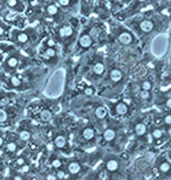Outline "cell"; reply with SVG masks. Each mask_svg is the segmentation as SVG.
<instances>
[{
  "label": "cell",
  "mask_w": 171,
  "mask_h": 180,
  "mask_svg": "<svg viewBox=\"0 0 171 180\" xmlns=\"http://www.w3.org/2000/svg\"><path fill=\"white\" fill-rule=\"evenodd\" d=\"M157 169L163 175H171V164L163 157L157 159Z\"/></svg>",
  "instance_id": "cell-1"
},
{
  "label": "cell",
  "mask_w": 171,
  "mask_h": 180,
  "mask_svg": "<svg viewBox=\"0 0 171 180\" xmlns=\"http://www.w3.org/2000/svg\"><path fill=\"white\" fill-rule=\"evenodd\" d=\"M120 169V160L116 158H110L106 162V170L110 173L117 172Z\"/></svg>",
  "instance_id": "cell-2"
},
{
  "label": "cell",
  "mask_w": 171,
  "mask_h": 180,
  "mask_svg": "<svg viewBox=\"0 0 171 180\" xmlns=\"http://www.w3.org/2000/svg\"><path fill=\"white\" fill-rule=\"evenodd\" d=\"M118 41L122 43V45H130V43H133V41H134V37H133V35L129 33V32H127V31H124V32H121L120 34H118Z\"/></svg>",
  "instance_id": "cell-3"
},
{
  "label": "cell",
  "mask_w": 171,
  "mask_h": 180,
  "mask_svg": "<svg viewBox=\"0 0 171 180\" xmlns=\"http://www.w3.org/2000/svg\"><path fill=\"white\" fill-rule=\"evenodd\" d=\"M91 43H93V37L88 33L82 34L81 37L79 39V45H80L81 48H89Z\"/></svg>",
  "instance_id": "cell-4"
},
{
  "label": "cell",
  "mask_w": 171,
  "mask_h": 180,
  "mask_svg": "<svg viewBox=\"0 0 171 180\" xmlns=\"http://www.w3.org/2000/svg\"><path fill=\"white\" fill-rule=\"evenodd\" d=\"M81 170H82L81 165H80V162H71L67 165V172H68L69 174H72V175L79 174V173L81 172Z\"/></svg>",
  "instance_id": "cell-5"
},
{
  "label": "cell",
  "mask_w": 171,
  "mask_h": 180,
  "mask_svg": "<svg viewBox=\"0 0 171 180\" xmlns=\"http://www.w3.org/2000/svg\"><path fill=\"white\" fill-rule=\"evenodd\" d=\"M109 79H110V81L114 82V83H118V82L122 81V79H123V72H121L118 68H114L110 72Z\"/></svg>",
  "instance_id": "cell-6"
},
{
  "label": "cell",
  "mask_w": 171,
  "mask_h": 180,
  "mask_svg": "<svg viewBox=\"0 0 171 180\" xmlns=\"http://www.w3.org/2000/svg\"><path fill=\"white\" fill-rule=\"evenodd\" d=\"M14 39L18 42L19 45H25L29 41V35L26 32H17L14 34Z\"/></svg>",
  "instance_id": "cell-7"
},
{
  "label": "cell",
  "mask_w": 171,
  "mask_h": 180,
  "mask_svg": "<svg viewBox=\"0 0 171 180\" xmlns=\"http://www.w3.org/2000/svg\"><path fill=\"white\" fill-rule=\"evenodd\" d=\"M115 112L120 116H126L127 114L129 112V108L127 105V103L124 102H118L115 105Z\"/></svg>",
  "instance_id": "cell-8"
},
{
  "label": "cell",
  "mask_w": 171,
  "mask_h": 180,
  "mask_svg": "<svg viewBox=\"0 0 171 180\" xmlns=\"http://www.w3.org/2000/svg\"><path fill=\"white\" fill-rule=\"evenodd\" d=\"M53 144L55 145L56 149L63 150V149L66 147V145H67V139H66V137H64L63 135H58L56 137H55L54 143H53Z\"/></svg>",
  "instance_id": "cell-9"
},
{
  "label": "cell",
  "mask_w": 171,
  "mask_h": 180,
  "mask_svg": "<svg viewBox=\"0 0 171 180\" xmlns=\"http://www.w3.org/2000/svg\"><path fill=\"white\" fill-rule=\"evenodd\" d=\"M6 67H7V69H14V68H17L19 64V59L17 55H9L8 57H7V60H6Z\"/></svg>",
  "instance_id": "cell-10"
},
{
  "label": "cell",
  "mask_w": 171,
  "mask_h": 180,
  "mask_svg": "<svg viewBox=\"0 0 171 180\" xmlns=\"http://www.w3.org/2000/svg\"><path fill=\"white\" fill-rule=\"evenodd\" d=\"M115 137H116V131H115V129H113V127H107V129L103 131V139H104L106 142H111V140H114Z\"/></svg>",
  "instance_id": "cell-11"
},
{
  "label": "cell",
  "mask_w": 171,
  "mask_h": 180,
  "mask_svg": "<svg viewBox=\"0 0 171 180\" xmlns=\"http://www.w3.org/2000/svg\"><path fill=\"white\" fill-rule=\"evenodd\" d=\"M73 33H74V31L68 25H63L62 27L59 29V35L61 36V37H63V39H67V37L72 36Z\"/></svg>",
  "instance_id": "cell-12"
},
{
  "label": "cell",
  "mask_w": 171,
  "mask_h": 180,
  "mask_svg": "<svg viewBox=\"0 0 171 180\" xmlns=\"http://www.w3.org/2000/svg\"><path fill=\"white\" fill-rule=\"evenodd\" d=\"M140 28L144 33H149L153 29V22L151 20H143L140 24Z\"/></svg>",
  "instance_id": "cell-13"
},
{
  "label": "cell",
  "mask_w": 171,
  "mask_h": 180,
  "mask_svg": "<svg viewBox=\"0 0 171 180\" xmlns=\"http://www.w3.org/2000/svg\"><path fill=\"white\" fill-rule=\"evenodd\" d=\"M93 72L94 74L96 75V76H102L104 72H106V66H104V63L99 61V62H96L94 64V67H93Z\"/></svg>",
  "instance_id": "cell-14"
},
{
  "label": "cell",
  "mask_w": 171,
  "mask_h": 180,
  "mask_svg": "<svg viewBox=\"0 0 171 180\" xmlns=\"http://www.w3.org/2000/svg\"><path fill=\"white\" fill-rule=\"evenodd\" d=\"M82 137L86 139V140H93L94 139V137H95V131H94V129L93 127H90V126H87V127H84L83 129V131H82Z\"/></svg>",
  "instance_id": "cell-15"
},
{
  "label": "cell",
  "mask_w": 171,
  "mask_h": 180,
  "mask_svg": "<svg viewBox=\"0 0 171 180\" xmlns=\"http://www.w3.org/2000/svg\"><path fill=\"white\" fill-rule=\"evenodd\" d=\"M6 5L8 6L9 8L18 11V12H21L24 9V6L21 5L20 0H6Z\"/></svg>",
  "instance_id": "cell-16"
},
{
  "label": "cell",
  "mask_w": 171,
  "mask_h": 180,
  "mask_svg": "<svg viewBox=\"0 0 171 180\" xmlns=\"http://www.w3.org/2000/svg\"><path fill=\"white\" fill-rule=\"evenodd\" d=\"M108 116V111L104 107H97L95 109V117L100 119V121H103L104 118Z\"/></svg>",
  "instance_id": "cell-17"
},
{
  "label": "cell",
  "mask_w": 171,
  "mask_h": 180,
  "mask_svg": "<svg viewBox=\"0 0 171 180\" xmlns=\"http://www.w3.org/2000/svg\"><path fill=\"white\" fill-rule=\"evenodd\" d=\"M135 133L137 137H142L146 133V126L144 123H137L135 126Z\"/></svg>",
  "instance_id": "cell-18"
},
{
  "label": "cell",
  "mask_w": 171,
  "mask_h": 180,
  "mask_svg": "<svg viewBox=\"0 0 171 180\" xmlns=\"http://www.w3.org/2000/svg\"><path fill=\"white\" fill-rule=\"evenodd\" d=\"M46 12H47L48 15L54 17V15H58V14L60 13V9H59V7H58L56 5H54V4H49V5L46 7Z\"/></svg>",
  "instance_id": "cell-19"
},
{
  "label": "cell",
  "mask_w": 171,
  "mask_h": 180,
  "mask_svg": "<svg viewBox=\"0 0 171 180\" xmlns=\"http://www.w3.org/2000/svg\"><path fill=\"white\" fill-rule=\"evenodd\" d=\"M18 150V145L15 142H8L7 144L5 145V151L6 153H9V154H13V153L17 152Z\"/></svg>",
  "instance_id": "cell-20"
},
{
  "label": "cell",
  "mask_w": 171,
  "mask_h": 180,
  "mask_svg": "<svg viewBox=\"0 0 171 180\" xmlns=\"http://www.w3.org/2000/svg\"><path fill=\"white\" fill-rule=\"evenodd\" d=\"M163 136H164V131H163L162 129H159V127H153V130H151V137H153V139L159 140Z\"/></svg>",
  "instance_id": "cell-21"
},
{
  "label": "cell",
  "mask_w": 171,
  "mask_h": 180,
  "mask_svg": "<svg viewBox=\"0 0 171 180\" xmlns=\"http://www.w3.org/2000/svg\"><path fill=\"white\" fill-rule=\"evenodd\" d=\"M53 117V115H52V111H49V110H42L41 112H40V118H41V121L42 122H49L51 119Z\"/></svg>",
  "instance_id": "cell-22"
},
{
  "label": "cell",
  "mask_w": 171,
  "mask_h": 180,
  "mask_svg": "<svg viewBox=\"0 0 171 180\" xmlns=\"http://www.w3.org/2000/svg\"><path fill=\"white\" fill-rule=\"evenodd\" d=\"M44 57L45 59H54V57H56V50L54 49V47H47V49L44 53Z\"/></svg>",
  "instance_id": "cell-23"
},
{
  "label": "cell",
  "mask_w": 171,
  "mask_h": 180,
  "mask_svg": "<svg viewBox=\"0 0 171 180\" xmlns=\"http://www.w3.org/2000/svg\"><path fill=\"white\" fill-rule=\"evenodd\" d=\"M32 137V133L28 131V130H21L19 132V138L22 140V142H28Z\"/></svg>",
  "instance_id": "cell-24"
},
{
  "label": "cell",
  "mask_w": 171,
  "mask_h": 180,
  "mask_svg": "<svg viewBox=\"0 0 171 180\" xmlns=\"http://www.w3.org/2000/svg\"><path fill=\"white\" fill-rule=\"evenodd\" d=\"M153 88V83L151 81H149V80H144L142 83H141V89L142 90H148V91H150Z\"/></svg>",
  "instance_id": "cell-25"
},
{
  "label": "cell",
  "mask_w": 171,
  "mask_h": 180,
  "mask_svg": "<svg viewBox=\"0 0 171 180\" xmlns=\"http://www.w3.org/2000/svg\"><path fill=\"white\" fill-rule=\"evenodd\" d=\"M9 81H11V84H12L13 87H20V85L22 84V82H21V80L19 79L18 76H12Z\"/></svg>",
  "instance_id": "cell-26"
},
{
  "label": "cell",
  "mask_w": 171,
  "mask_h": 180,
  "mask_svg": "<svg viewBox=\"0 0 171 180\" xmlns=\"http://www.w3.org/2000/svg\"><path fill=\"white\" fill-rule=\"evenodd\" d=\"M52 166L56 169V170H59V169H61V166H62V162L59 159V158H54V159H52Z\"/></svg>",
  "instance_id": "cell-27"
},
{
  "label": "cell",
  "mask_w": 171,
  "mask_h": 180,
  "mask_svg": "<svg viewBox=\"0 0 171 180\" xmlns=\"http://www.w3.org/2000/svg\"><path fill=\"white\" fill-rule=\"evenodd\" d=\"M140 97L142 99H149L150 98V91L141 89V91H140Z\"/></svg>",
  "instance_id": "cell-28"
},
{
  "label": "cell",
  "mask_w": 171,
  "mask_h": 180,
  "mask_svg": "<svg viewBox=\"0 0 171 180\" xmlns=\"http://www.w3.org/2000/svg\"><path fill=\"white\" fill-rule=\"evenodd\" d=\"M29 170H31V166L26 162V164H24V165L20 166V171L19 172H21V173H27V172H29Z\"/></svg>",
  "instance_id": "cell-29"
},
{
  "label": "cell",
  "mask_w": 171,
  "mask_h": 180,
  "mask_svg": "<svg viewBox=\"0 0 171 180\" xmlns=\"http://www.w3.org/2000/svg\"><path fill=\"white\" fill-rule=\"evenodd\" d=\"M94 92H95V90L93 89L91 87H87L86 89L83 90V94H84L86 96H91V95H94Z\"/></svg>",
  "instance_id": "cell-30"
},
{
  "label": "cell",
  "mask_w": 171,
  "mask_h": 180,
  "mask_svg": "<svg viewBox=\"0 0 171 180\" xmlns=\"http://www.w3.org/2000/svg\"><path fill=\"white\" fill-rule=\"evenodd\" d=\"M58 4H59L61 7H67V6H69L71 0H58Z\"/></svg>",
  "instance_id": "cell-31"
},
{
  "label": "cell",
  "mask_w": 171,
  "mask_h": 180,
  "mask_svg": "<svg viewBox=\"0 0 171 180\" xmlns=\"http://www.w3.org/2000/svg\"><path fill=\"white\" fill-rule=\"evenodd\" d=\"M163 121H164V124L165 125H171V115H166Z\"/></svg>",
  "instance_id": "cell-32"
},
{
  "label": "cell",
  "mask_w": 171,
  "mask_h": 180,
  "mask_svg": "<svg viewBox=\"0 0 171 180\" xmlns=\"http://www.w3.org/2000/svg\"><path fill=\"white\" fill-rule=\"evenodd\" d=\"M24 164H26V159H25L24 157H19L18 159H17V165L21 166V165H24Z\"/></svg>",
  "instance_id": "cell-33"
},
{
  "label": "cell",
  "mask_w": 171,
  "mask_h": 180,
  "mask_svg": "<svg viewBox=\"0 0 171 180\" xmlns=\"http://www.w3.org/2000/svg\"><path fill=\"white\" fill-rule=\"evenodd\" d=\"M56 177H58V178H60V179H63V178H66V177H67V174H66L63 171H58Z\"/></svg>",
  "instance_id": "cell-34"
},
{
  "label": "cell",
  "mask_w": 171,
  "mask_h": 180,
  "mask_svg": "<svg viewBox=\"0 0 171 180\" xmlns=\"http://www.w3.org/2000/svg\"><path fill=\"white\" fill-rule=\"evenodd\" d=\"M6 117H7L6 114H5L2 110H0V122H4V121L6 119Z\"/></svg>",
  "instance_id": "cell-35"
},
{
  "label": "cell",
  "mask_w": 171,
  "mask_h": 180,
  "mask_svg": "<svg viewBox=\"0 0 171 180\" xmlns=\"http://www.w3.org/2000/svg\"><path fill=\"white\" fill-rule=\"evenodd\" d=\"M47 46H48V47H54L55 41L53 39H48V40H47Z\"/></svg>",
  "instance_id": "cell-36"
},
{
  "label": "cell",
  "mask_w": 171,
  "mask_h": 180,
  "mask_svg": "<svg viewBox=\"0 0 171 180\" xmlns=\"http://www.w3.org/2000/svg\"><path fill=\"white\" fill-rule=\"evenodd\" d=\"M165 105H166V107H168L169 109H171V97H170V98L166 99V102H165Z\"/></svg>",
  "instance_id": "cell-37"
},
{
  "label": "cell",
  "mask_w": 171,
  "mask_h": 180,
  "mask_svg": "<svg viewBox=\"0 0 171 180\" xmlns=\"http://www.w3.org/2000/svg\"><path fill=\"white\" fill-rule=\"evenodd\" d=\"M5 145V140H4V137L2 136H0V149L2 147Z\"/></svg>",
  "instance_id": "cell-38"
},
{
  "label": "cell",
  "mask_w": 171,
  "mask_h": 180,
  "mask_svg": "<svg viewBox=\"0 0 171 180\" xmlns=\"http://www.w3.org/2000/svg\"><path fill=\"white\" fill-rule=\"evenodd\" d=\"M12 178H13V179H22L24 177H22V175H20V174H15V175H13Z\"/></svg>",
  "instance_id": "cell-39"
},
{
  "label": "cell",
  "mask_w": 171,
  "mask_h": 180,
  "mask_svg": "<svg viewBox=\"0 0 171 180\" xmlns=\"http://www.w3.org/2000/svg\"><path fill=\"white\" fill-rule=\"evenodd\" d=\"M4 33H5V28L2 27V26H0V36L2 35Z\"/></svg>",
  "instance_id": "cell-40"
},
{
  "label": "cell",
  "mask_w": 171,
  "mask_h": 180,
  "mask_svg": "<svg viewBox=\"0 0 171 180\" xmlns=\"http://www.w3.org/2000/svg\"><path fill=\"white\" fill-rule=\"evenodd\" d=\"M138 2H144V1H146V0H137Z\"/></svg>",
  "instance_id": "cell-41"
},
{
  "label": "cell",
  "mask_w": 171,
  "mask_h": 180,
  "mask_svg": "<svg viewBox=\"0 0 171 180\" xmlns=\"http://www.w3.org/2000/svg\"><path fill=\"white\" fill-rule=\"evenodd\" d=\"M1 66H2V61L0 60V68H1Z\"/></svg>",
  "instance_id": "cell-42"
}]
</instances>
